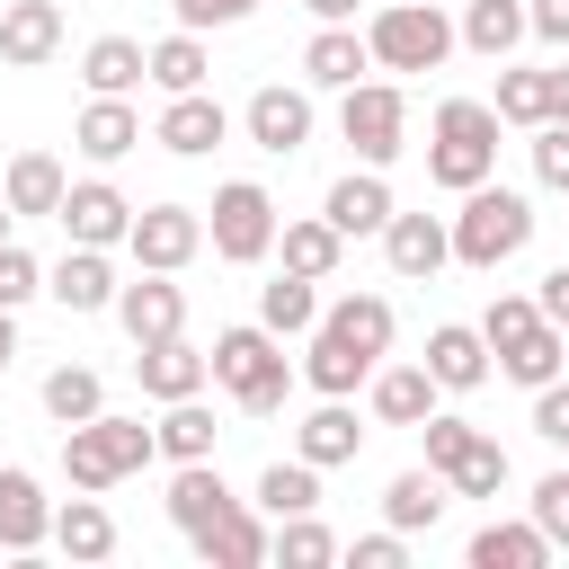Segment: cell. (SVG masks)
Listing matches in <instances>:
<instances>
[{
	"mask_svg": "<svg viewBox=\"0 0 569 569\" xmlns=\"http://www.w3.org/2000/svg\"><path fill=\"white\" fill-rule=\"evenodd\" d=\"M382 356H391V302H382V293H347V302H329V311L311 320L302 382H311L320 400H347Z\"/></svg>",
	"mask_w": 569,
	"mask_h": 569,
	"instance_id": "obj_1",
	"label": "cell"
},
{
	"mask_svg": "<svg viewBox=\"0 0 569 569\" xmlns=\"http://www.w3.org/2000/svg\"><path fill=\"white\" fill-rule=\"evenodd\" d=\"M489 169H498V107H480V98H445L436 124H427V178L453 187V196H471Z\"/></svg>",
	"mask_w": 569,
	"mask_h": 569,
	"instance_id": "obj_2",
	"label": "cell"
},
{
	"mask_svg": "<svg viewBox=\"0 0 569 569\" xmlns=\"http://www.w3.org/2000/svg\"><path fill=\"white\" fill-rule=\"evenodd\" d=\"M213 382H222L249 418H276L284 391H293V365H284V347H276V329L249 320V329H222V338H213Z\"/></svg>",
	"mask_w": 569,
	"mask_h": 569,
	"instance_id": "obj_3",
	"label": "cell"
},
{
	"mask_svg": "<svg viewBox=\"0 0 569 569\" xmlns=\"http://www.w3.org/2000/svg\"><path fill=\"white\" fill-rule=\"evenodd\" d=\"M160 453V436L142 427V418H80V427H62V471H71V489H116V480H133L142 462Z\"/></svg>",
	"mask_w": 569,
	"mask_h": 569,
	"instance_id": "obj_4",
	"label": "cell"
},
{
	"mask_svg": "<svg viewBox=\"0 0 569 569\" xmlns=\"http://www.w3.org/2000/svg\"><path fill=\"white\" fill-rule=\"evenodd\" d=\"M525 240H533V204H525L516 187H489V178H480V187L462 196V213H453V258L489 276V267H507Z\"/></svg>",
	"mask_w": 569,
	"mask_h": 569,
	"instance_id": "obj_5",
	"label": "cell"
},
{
	"mask_svg": "<svg viewBox=\"0 0 569 569\" xmlns=\"http://www.w3.org/2000/svg\"><path fill=\"white\" fill-rule=\"evenodd\" d=\"M418 436H427V462L453 480V498H498L507 489V445L498 436H480V427H462V418H418Z\"/></svg>",
	"mask_w": 569,
	"mask_h": 569,
	"instance_id": "obj_6",
	"label": "cell"
},
{
	"mask_svg": "<svg viewBox=\"0 0 569 569\" xmlns=\"http://www.w3.org/2000/svg\"><path fill=\"white\" fill-rule=\"evenodd\" d=\"M365 44H373L382 71H436V62L453 53V27H445L436 0H391V9H373Z\"/></svg>",
	"mask_w": 569,
	"mask_h": 569,
	"instance_id": "obj_7",
	"label": "cell"
},
{
	"mask_svg": "<svg viewBox=\"0 0 569 569\" xmlns=\"http://www.w3.org/2000/svg\"><path fill=\"white\" fill-rule=\"evenodd\" d=\"M213 258H231V267H258L267 249H276V196L258 187V178H231V187H213Z\"/></svg>",
	"mask_w": 569,
	"mask_h": 569,
	"instance_id": "obj_8",
	"label": "cell"
},
{
	"mask_svg": "<svg viewBox=\"0 0 569 569\" xmlns=\"http://www.w3.org/2000/svg\"><path fill=\"white\" fill-rule=\"evenodd\" d=\"M338 133L356 142V160H365V169H382V160H400V133H409V98H400L391 80H356V89L338 98Z\"/></svg>",
	"mask_w": 569,
	"mask_h": 569,
	"instance_id": "obj_9",
	"label": "cell"
},
{
	"mask_svg": "<svg viewBox=\"0 0 569 569\" xmlns=\"http://www.w3.org/2000/svg\"><path fill=\"white\" fill-rule=\"evenodd\" d=\"M124 249H133V267L178 276V267L204 249V222H196L187 204H142V213H133V231H124Z\"/></svg>",
	"mask_w": 569,
	"mask_h": 569,
	"instance_id": "obj_10",
	"label": "cell"
},
{
	"mask_svg": "<svg viewBox=\"0 0 569 569\" xmlns=\"http://www.w3.org/2000/svg\"><path fill=\"white\" fill-rule=\"evenodd\" d=\"M116 320H124V338H133V347H151V338H178V329H187V293H178L160 267H142V276L116 293Z\"/></svg>",
	"mask_w": 569,
	"mask_h": 569,
	"instance_id": "obj_11",
	"label": "cell"
},
{
	"mask_svg": "<svg viewBox=\"0 0 569 569\" xmlns=\"http://www.w3.org/2000/svg\"><path fill=\"white\" fill-rule=\"evenodd\" d=\"M62 53V9L53 0H0V62L9 71H36Z\"/></svg>",
	"mask_w": 569,
	"mask_h": 569,
	"instance_id": "obj_12",
	"label": "cell"
},
{
	"mask_svg": "<svg viewBox=\"0 0 569 569\" xmlns=\"http://www.w3.org/2000/svg\"><path fill=\"white\" fill-rule=\"evenodd\" d=\"M222 133H231V116H222V98H204V89H178V98L160 107V124H151V142L178 151V160H204Z\"/></svg>",
	"mask_w": 569,
	"mask_h": 569,
	"instance_id": "obj_13",
	"label": "cell"
},
{
	"mask_svg": "<svg viewBox=\"0 0 569 569\" xmlns=\"http://www.w3.org/2000/svg\"><path fill=\"white\" fill-rule=\"evenodd\" d=\"M53 222H62V231H71L80 249H116V240L133 231V204H124V196H116L107 178H80V187L62 196V213H53Z\"/></svg>",
	"mask_w": 569,
	"mask_h": 569,
	"instance_id": "obj_14",
	"label": "cell"
},
{
	"mask_svg": "<svg viewBox=\"0 0 569 569\" xmlns=\"http://www.w3.org/2000/svg\"><path fill=\"white\" fill-rule=\"evenodd\" d=\"M382 258H391V276L427 284V276L453 258V222H436V213H391V222H382Z\"/></svg>",
	"mask_w": 569,
	"mask_h": 569,
	"instance_id": "obj_15",
	"label": "cell"
},
{
	"mask_svg": "<svg viewBox=\"0 0 569 569\" xmlns=\"http://www.w3.org/2000/svg\"><path fill=\"white\" fill-rule=\"evenodd\" d=\"M240 124H249V142H258V151L293 160V151L311 142V98H302V89H276V80H267V89L249 98V116H240Z\"/></svg>",
	"mask_w": 569,
	"mask_h": 569,
	"instance_id": "obj_16",
	"label": "cell"
},
{
	"mask_svg": "<svg viewBox=\"0 0 569 569\" xmlns=\"http://www.w3.org/2000/svg\"><path fill=\"white\" fill-rule=\"evenodd\" d=\"M133 373H142L151 400H196V391L213 382V356H196L187 338H151V347L133 356Z\"/></svg>",
	"mask_w": 569,
	"mask_h": 569,
	"instance_id": "obj_17",
	"label": "cell"
},
{
	"mask_svg": "<svg viewBox=\"0 0 569 569\" xmlns=\"http://www.w3.org/2000/svg\"><path fill=\"white\" fill-rule=\"evenodd\" d=\"M44 293H53L62 311H116V293H124V284H116L107 249H80V240H71V258L44 276Z\"/></svg>",
	"mask_w": 569,
	"mask_h": 569,
	"instance_id": "obj_18",
	"label": "cell"
},
{
	"mask_svg": "<svg viewBox=\"0 0 569 569\" xmlns=\"http://www.w3.org/2000/svg\"><path fill=\"white\" fill-rule=\"evenodd\" d=\"M498 373H507V382H525V391L560 382V373H569V329H560V320H533L525 338H507V347H498Z\"/></svg>",
	"mask_w": 569,
	"mask_h": 569,
	"instance_id": "obj_19",
	"label": "cell"
},
{
	"mask_svg": "<svg viewBox=\"0 0 569 569\" xmlns=\"http://www.w3.org/2000/svg\"><path fill=\"white\" fill-rule=\"evenodd\" d=\"M53 533V507H44V489H36V471H18V462H0V551H36Z\"/></svg>",
	"mask_w": 569,
	"mask_h": 569,
	"instance_id": "obj_20",
	"label": "cell"
},
{
	"mask_svg": "<svg viewBox=\"0 0 569 569\" xmlns=\"http://www.w3.org/2000/svg\"><path fill=\"white\" fill-rule=\"evenodd\" d=\"M320 213H329V222H338L347 240H365V231H382V222H391L400 204H391V187H382V169H347V178L329 187V204H320Z\"/></svg>",
	"mask_w": 569,
	"mask_h": 569,
	"instance_id": "obj_21",
	"label": "cell"
},
{
	"mask_svg": "<svg viewBox=\"0 0 569 569\" xmlns=\"http://www.w3.org/2000/svg\"><path fill=\"white\" fill-rule=\"evenodd\" d=\"M427 373H436L445 391H480V382H489V338L462 329V320L427 329Z\"/></svg>",
	"mask_w": 569,
	"mask_h": 569,
	"instance_id": "obj_22",
	"label": "cell"
},
{
	"mask_svg": "<svg viewBox=\"0 0 569 569\" xmlns=\"http://www.w3.org/2000/svg\"><path fill=\"white\" fill-rule=\"evenodd\" d=\"M231 507H240V498L222 489V471H213V462H178V480H169V525H178L187 542H196L213 516H231Z\"/></svg>",
	"mask_w": 569,
	"mask_h": 569,
	"instance_id": "obj_23",
	"label": "cell"
},
{
	"mask_svg": "<svg viewBox=\"0 0 569 569\" xmlns=\"http://www.w3.org/2000/svg\"><path fill=\"white\" fill-rule=\"evenodd\" d=\"M436 391H445V382H436L427 365H373V418H382V427H418V418L436 409Z\"/></svg>",
	"mask_w": 569,
	"mask_h": 569,
	"instance_id": "obj_24",
	"label": "cell"
},
{
	"mask_svg": "<svg viewBox=\"0 0 569 569\" xmlns=\"http://www.w3.org/2000/svg\"><path fill=\"white\" fill-rule=\"evenodd\" d=\"M276 551V533L249 516V507H231V516H213L204 533H196V560H213V569H258Z\"/></svg>",
	"mask_w": 569,
	"mask_h": 569,
	"instance_id": "obj_25",
	"label": "cell"
},
{
	"mask_svg": "<svg viewBox=\"0 0 569 569\" xmlns=\"http://www.w3.org/2000/svg\"><path fill=\"white\" fill-rule=\"evenodd\" d=\"M71 142H80L89 160H124V151L142 142V116H133L124 98H89V107H80V124H71Z\"/></svg>",
	"mask_w": 569,
	"mask_h": 569,
	"instance_id": "obj_26",
	"label": "cell"
},
{
	"mask_svg": "<svg viewBox=\"0 0 569 569\" xmlns=\"http://www.w3.org/2000/svg\"><path fill=\"white\" fill-rule=\"evenodd\" d=\"M445 498H453V480H445V471L427 462V471H400V480L382 489V516H391L400 533H427V525L445 516Z\"/></svg>",
	"mask_w": 569,
	"mask_h": 569,
	"instance_id": "obj_27",
	"label": "cell"
},
{
	"mask_svg": "<svg viewBox=\"0 0 569 569\" xmlns=\"http://www.w3.org/2000/svg\"><path fill=\"white\" fill-rule=\"evenodd\" d=\"M453 36H462V44H471V53H489V62H507V53H516V44H525V36H533V18H525V9H516V0H471V9H462V27H453Z\"/></svg>",
	"mask_w": 569,
	"mask_h": 569,
	"instance_id": "obj_28",
	"label": "cell"
},
{
	"mask_svg": "<svg viewBox=\"0 0 569 569\" xmlns=\"http://www.w3.org/2000/svg\"><path fill=\"white\" fill-rule=\"evenodd\" d=\"M80 80H89L98 98H124L133 80H151V53H142L133 36H98V44L80 53Z\"/></svg>",
	"mask_w": 569,
	"mask_h": 569,
	"instance_id": "obj_29",
	"label": "cell"
},
{
	"mask_svg": "<svg viewBox=\"0 0 569 569\" xmlns=\"http://www.w3.org/2000/svg\"><path fill=\"white\" fill-rule=\"evenodd\" d=\"M18 213H62V196H71V178H62V160L53 151H18L9 160V187H0Z\"/></svg>",
	"mask_w": 569,
	"mask_h": 569,
	"instance_id": "obj_30",
	"label": "cell"
},
{
	"mask_svg": "<svg viewBox=\"0 0 569 569\" xmlns=\"http://www.w3.org/2000/svg\"><path fill=\"white\" fill-rule=\"evenodd\" d=\"M356 445H365V427H356V409H338V400H320L311 418H302V436H293V453L302 462H356Z\"/></svg>",
	"mask_w": 569,
	"mask_h": 569,
	"instance_id": "obj_31",
	"label": "cell"
},
{
	"mask_svg": "<svg viewBox=\"0 0 569 569\" xmlns=\"http://www.w3.org/2000/svg\"><path fill=\"white\" fill-rule=\"evenodd\" d=\"M53 542H62V560H107V551H116V516L98 507V489H80V498L53 516Z\"/></svg>",
	"mask_w": 569,
	"mask_h": 569,
	"instance_id": "obj_32",
	"label": "cell"
},
{
	"mask_svg": "<svg viewBox=\"0 0 569 569\" xmlns=\"http://www.w3.org/2000/svg\"><path fill=\"white\" fill-rule=\"evenodd\" d=\"M542 560H551L542 525H480L471 533V569H542Z\"/></svg>",
	"mask_w": 569,
	"mask_h": 569,
	"instance_id": "obj_33",
	"label": "cell"
},
{
	"mask_svg": "<svg viewBox=\"0 0 569 569\" xmlns=\"http://www.w3.org/2000/svg\"><path fill=\"white\" fill-rule=\"evenodd\" d=\"M373 62V44L365 36H347V27H320L311 44H302V71L320 80V89H356V71Z\"/></svg>",
	"mask_w": 569,
	"mask_h": 569,
	"instance_id": "obj_34",
	"label": "cell"
},
{
	"mask_svg": "<svg viewBox=\"0 0 569 569\" xmlns=\"http://www.w3.org/2000/svg\"><path fill=\"white\" fill-rule=\"evenodd\" d=\"M258 320L276 329V338H293V329H311L320 320V276H276V284H258Z\"/></svg>",
	"mask_w": 569,
	"mask_h": 569,
	"instance_id": "obj_35",
	"label": "cell"
},
{
	"mask_svg": "<svg viewBox=\"0 0 569 569\" xmlns=\"http://www.w3.org/2000/svg\"><path fill=\"white\" fill-rule=\"evenodd\" d=\"M160 453L169 462H213V409L204 400H160Z\"/></svg>",
	"mask_w": 569,
	"mask_h": 569,
	"instance_id": "obj_36",
	"label": "cell"
},
{
	"mask_svg": "<svg viewBox=\"0 0 569 569\" xmlns=\"http://www.w3.org/2000/svg\"><path fill=\"white\" fill-rule=\"evenodd\" d=\"M258 507L267 516H311L320 507V462H302V453L293 462H267L258 471Z\"/></svg>",
	"mask_w": 569,
	"mask_h": 569,
	"instance_id": "obj_37",
	"label": "cell"
},
{
	"mask_svg": "<svg viewBox=\"0 0 569 569\" xmlns=\"http://www.w3.org/2000/svg\"><path fill=\"white\" fill-rule=\"evenodd\" d=\"M338 249H347V231H338L329 213H320V222H284V267H293V276H320V284H329V276H338Z\"/></svg>",
	"mask_w": 569,
	"mask_h": 569,
	"instance_id": "obj_38",
	"label": "cell"
},
{
	"mask_svg": "<svg viewBox=\"0 0 569 569\" xmlns=\"http://www.w3.org/2000/svg\"><path fill=\"white\" fill-rule=\"evenodd\" d=\"M204 71H213V62H204L196 27H178V36H160V44H151V80H160L169 98H178V89H204Z\"/></svg>",
	"mask_w": 569,
	"mask_h": 569,
	"instance_id": "obj_39",
	"label": "cell"
},
{
	"mask_svg": "<svg viewBox=\"0 0 569 569\" xmlns=\"http://www.w3.org/2000/svg\"><path fill=\"white\" fill-rule=\"evenodd\" d=\"M44 409H53L62 427H80V418H98V409H107V391H98V373H89V365H53V373H44Z\"/></svg>",
	"mask_w": 569,
	"mask_h": 569,
	"instance_id": "obj_40",
	"label": "cell"
},
{
	"mask_svg": "<svg viewBox=\"0 0 569 569\" xmlns=\"http://www.w3.org/2000/svg\"><path fill=\"white\" fill-rule=\"evenodd\" d=\"M498 124H551V71H498Z\"/></svg>",
	"mask_w": 569,
	"mask_h": 569,
	"instance_id": "obj_41",
	"label": "cell"
},
{
	"mask_svg": "<svg viewBox=\"0 0 569 569\" xmlns=\"http://www.w3.org/2000/svg\"><path fill=\"white\" fill-rule=\"evenodd\" d=\"M276 560L284 569H329L338 560V533L311 525V516H276Z\"/></svg>",
	"mask_w": 569,
	"mask_h": 569,
	"instance_id": "obj_42",
	"label": "cell"
},
{
	"mask_svg": "<svg viewBox=\"0 0 569 569\" xmlns=\"http://www.w3.org/2000/svg\"><path fill=\"white\" fill-rule=\"evenodd\" d=\"M533 320H542V302H525V293H498V302H489V320H480V338H489V356H498L507 338H525Z\"/></svg>",
	"mask_w": 569,
	"mask_h": 569,
	"instance_id": "obj_43",
	"label": "cell"
},
{
	"mask_svg": "<svg viewBox=\"0 0 569 569\" xmlns=\"http://www.w3.org/2000/svg\"><path fill=\"white\" fill-rule=\"evenodd\" d=\"M27 293H44V267H36L18 240H0V311H18Z\"/></svg>",
	"mask_w": 569,
	"mask_h": 569,
	"instance_id": "obj_44",
	"label": "cell"
},
{
	"mask_svg": "<svg viewBox=\"0 0 569 569\" xmlns=\"http://www.w3.org/2000/svg\"><path fill=\"white\" fill-rule=\"evenodd\" d=\"M533 525L551 533V551L569 542V471H542V480H533Z\"/></svg>",
	"mask_w": 569,
	"mask_h": 569,
	"instance_id": "obj_45",
	"label": "cell"
},
{
	"mask_svg": "<svg viewBox=\"0 0 569 569\" xmlns=\"http://www.w3.org/2000/svg\"><path fill=\"white\" fill-rule=\"evenodd\" d=\"M533 178L569 187V124H533Z\"/></svg>",
	"mask_w": 569,
	"mask_h": 569,
	"instance_id": "obj_46",
	"label": "cell"
},
{
	"mask_svg": "<svg viewBox=\"0 0 569 569\" xmlns=\"http://www.w3.org/2000/svg\"><path fill=\"white\" fill-rule=\"evenodd\" d=\"M533 436L542 445H569V382H542L533 391Z\"/></svg>",
	"mask_w": 569,
	"mask_h": 569,
	"instance_id": "obj_47",
	"label": "cell"
},
{
	"mask_svg": "<svg viewBox=\"0 0 569 569\" xmlns=\"http://www.w3.org/2000/svg\"><path fill=\"white\" fill-rule=\"evenodd\" d=\"M249 9H258V0H178V27L204 36V27H231V18H249Z\"/></svg>",
	"mask_w": 569,
	"mask_h": 569,
	"instance_id": "obj_48",
	"label": "cell"
},
{
	"mask_svg": "<svg viewBox=\"0 0 569 569\" xmlns=\"http://www.w3.org/2000/svg\"><path fill=\"white\" fill-rule=\"evenodd\" d=\"M347 560H356V569H400V560H409V542H400V525H391V533H365Z\"/></svg>",
	"mask_w": 569,
	"mask_h": 569,
	"instance_id": "obj_49",
	"label": "cell"
},
{
	"mask_svg": "<svg viewBox=\"0 0 569 569\" xmlns=\"http://www.w3.org/2000/svg\"><path fill=\"white\" fill-rule=\"evenodd\" d=\"M525 18H533V36H542V44H569V0H533Z\"/></svg>",
	"mask_w": 569,
	"mask_h": 569,
	"instance_id": "obj_50",
	"label": "cell"
},
{
	"mask_svg": "<svg viewBox=\"0 0 569 569\" xmlns=\"http://www.w3.org/2000/svg\"><path fill=\"white\" fill-rule=\"evenodd\" d=\"M533 302H542V320H560V329H569V267H551V276H542V293H533Z\"/></svg>",
	"mask_w": 569,
	"mask_h": 569,
	"instance_id": "obj_51",
	"label": "cell"
},
{
	"mask_svg": "<svg viewBox=\"0 0 569 569\" xmlns=\"http://www.w3.org/2000/svg\"><path fill=\"white\" fill-rule=\"evenodd\" d=\"M302 9H311L320 27H347V18H356V0H302Z\"/></svg>",
	"mask_w": 569,
	"mask_h": 569,
	"instance_id": "obj_52",
	"label": "cell"
},
{
	"mask_svg": "<svg viewBox=\"0 0 569 569\" xmlns=\"http://www.w3.org/2000/svg\"><path fill=\"white\" fill-rule=\"evenodd\" d=\"M551 124H569V62L551 71Z\"/></svg>",
	"mask_w": 569,
	"mask_h": 569,
	"instance_id": "obj_53",
	"label": "cell"
},
{
	"mask_svg": "<svg viewBox=\"0 0 569 569\" xmlns=\"http://www.w3.org/2000/svg\"><path fill=\"white\" fill-rule=\"evenodd\" d=\"M9 356H18V329H9V311H0V373H9Z\"/></svg>",
	"mask_w": 569,
	"mask_h": 569,
	"instance_id": "obj_54",
	"label": "cell"
},
{
	"mask_svg": "<svg viewBox=\"0 0 569 569\" xmlns=\"http://www.w3.org/2000/svg\"><path fill=\"white\" fill-rule=\"evenodd\" d=\"M9 222H18V204H9V196H0V240H9Z\"/></svg>",
	"mask_w": 569,
	"mask_h": 569,
	"instance_id": "obj_55",
	"label": "cell"
}]
</instances>
